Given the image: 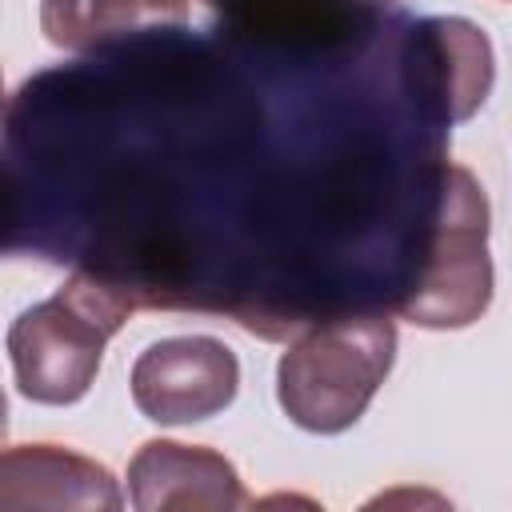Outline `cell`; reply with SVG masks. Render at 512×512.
I'll use <instances>...</instances> for the list:
<instances>
[{"label": "cell", "instance_id": "obj_1", "mask_svg": "<svg viewBox=\"0 0 512 512\" xmlns=\"http://www.w3.org/2000/svg\"><path fill=\"white\" fill-rule=\"evenodd\" d=\"M136 300L96 272H76L48 300L24 308L8 328V360L20 396L36 404H76L104 360L108 340Z\"/></svg>", "mask_w": 512, "mask_h": 512}, {"label": "cell", "instance_id": "obj_2", "mask_svg": "<svg viewBox=\"0 0 512 512\" xmlns=\"http://www.w3.org/2000/svg\"><path fill=\"white\" fill-rule=\"evenodd\" d=\"M396 360L388 316H344L304 332L276 368V400L304 432H344L364 416Z\"/></svg>", "mask_w": 512, "mask_h": 512}, {"label": "cell", "instance_id": "obj_3", "mask_svg": "<svg viewBox=\"0 0 512 512\" xmlns=\"http://www.w3.org/2000/svg\"><path fill=\"white\" fill-rule=\"evenodd\" d=\"M492 260H488V200L480 180L444 160L436 172V216L428 256L416 288L396 304L420 328H468L488 312Z\"/></svg>", "mask_w": 512, "mask_h": 512}, {"label": "cell", "instance_id": "obj_4", "mask_svg": "<svg viewBox=\"0 0 512 512\" xmlns=\"http://www.w3.org/2000/svg\"><path fill=\"white\" fill-rule=\"evenodd\" d=\"M400 76L412 104L436 128L460 124L492 92V44L476 24L460 16L420 20L404 36Z\"/></svg>", "mask_w": 512, "mask_h": 512}, {"label": "cell", "instance_id": "obj_5", "mask_svg": "<svg viewBox=\"0 0 512 512\" xmlns=\"http://www.w3.org/2000/svg\"><path fill=\"white\" fill-rule=\"evenodd\" d=\"M132 404L156 424H196L224 412L240 388L236 352L216 336H168L132 364Z\"/></svg>", "mask_w": 512, "mask_h": 512}, {"label": "cell", "instance_id": "obj_6", "mask_svg": "<svg viewBox=\"0 0 512 512\" xmlns=\"http://www.w3.org/2000/svg\"><path fill=\"white\" fill-rule=\"evenodd\" d=\"M128 496L136 512H168V508H200L228 512L244 508V484L232 460L200 444L148 440L128 464Z\"/></svg>", "mask_w": 512, "mask_h": 512}, {"label": "cell", "instance_id": "obj_7", "mask_svg": "<svg viewBox=\"0 0 512 512\" xmlns=\"http://www.w3.org/2000/svg\"><path fill=\"white\" fill-rule=\"evenodd\" d=\"M0 508H80L116 512L124 508L116 476L60 444H8L0 456Z\"/></svg>", "mask_w": 512, "mask_h": 512}, {"label": "cell", "instance_id": "obj_8", "mask_svg": "<svg viewBox=\"0 0 512 512\" xmlns=\"http://www.w3.org/2000/svg\"><path fill=\"white\" fill-rule=\"evenodd\" d=\"M188 0H40V28L56 48L88 52L152 28H180Z\"/></svg>", "mask_w": 512, "mask_h": 512}, {"label": "cell", "instance_id": "obj_9", "mask_svg": "<svg viewBox=\"0 0 512 512\" xmlns=\"http://www.w3.org/2000/svg\"><path fill=\"white\" fill-rule=\"evenodd\" d=\"M352 4H360V8H384V4H392V0H352Z\"/></svg>", "mask_w": 512, "mask_h": 512}]
</instances>
